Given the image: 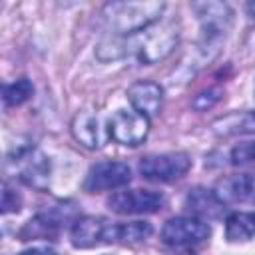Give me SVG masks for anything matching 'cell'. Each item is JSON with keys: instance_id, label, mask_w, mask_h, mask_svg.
Segmentation results:
<instances>
[{"instance_id": "2e32d148", "label": "cell", "mask_w": 255, "mask_h": 255, "mask_svg": "<svg viewBox=\"0 0 255 255\" xmlns=\"http://www.w3.org/2000/svg\"><path fill=\"white\" fill-rule=\"evenodd\" d=\"M58 229H60V219L54 217L52 213H42L24 227L22 239L24 241H28V239H52L58 235Z\"/></svg>"}, {"instance_id": "3957f363", "label": "cell", "mask_w": 255, "mask_h": 255, "mask_svg": "<svg viewBox=\"0 0 255 255\" xmlns=\"http://www.w3.org/2000/svg\"><path fill=\"white\" fill-rule=\"evenodd\" d=\"M209 225L199 217H173L161 229V239L169 247H193L209 237Z\"/></svg>"}, {"instance_id": "52a82bcc", "label": "cell", "mask_w": 255, "mask_h": 255, "mask_svg": "<svg viewBox=\"0 0 255 255\" xmlns=\"http://www.w3.org/2000/svg\"><path fill=\"white\" fill-rule=\"evenodd\" d=\"M163 205V195L151 189H128L118 191L108 199V207L120 215L129 213H153Z\"/></svg>"}, {"instance_id": "e0dca14e", "label": "cell", "mask_w": 255, "mask_h": 255, "mask_svg": "<svg viewBox=\"0 0 255 255\" xmlns=\"http://www.w3.org/2000/svg\"><path fill=\"white\" fill-rule=\"evenodd\" d=\"M151 235V225L147 221H129L114 225V241L122 243H137Z\"/></svg>"}, {"instance_id": "277c9868", "label": "cell", "mask_w": 255, "mask_h": 255, "mask_svg": "<svg viewBox=\"0 0 255 255\" xmlns=\"http://www.w3.org/2000/svg\"><path fill=\"white\" fill-rule=\"evenodd\" d=\"M191 159L185 153L145 155L139 161V171L149 181H173L187 173Z\"/></svg>"}, {"instance_id": "7c38bea8", "label": "cell", "mask_w": 255, "mask_h": 255, "mask_svg": "<svg viewBox=\"0 0 255 255\" xmlns=\"http://www.w3.org/2000/svg\"><path fill=\"white\" fill-rule=\"evenodd\" d=\"M128 98H129L133 110L149 120L161 108L163 90L155 82H137L128 90Z\"/></svg>"}, {"instance_id": "8992f818", "label": "cell", "mask_w": 255, "mask_h": 255, "mask_svg": "<svg viewBox=\"0 0 255 255\" xmlns=\"http://www.w3.org/2000/svg\"><path fill=\"white\" fill-rule=\"evenodd\" d=\"M131 179L129 167L124 161H100L96 165L90 167L86 181H84V189L90 193L96 191H106V189H118L128 185Z\"/></svg>"}, {"instance_id": "ac0fdd59", "label": "cell", "mask_w": 255, "mask_h": 255, "mask_svg": "<svg viewBox=\"0 0 255 255\" xmlns=\"http://www.w3.org/2000/svg\"><path fill=\"white\" fill-rule=\"evenodd\" d=\"M32 84L28 78H20L4 88V104L6 106H20L32 96Z\"/></svg>"}, {"instance_id": "d6986e66", "label": "cell", "mask_w": 255, "mask_h": 255, "mask_svg": "<svg viewBox=\"0 0 255 255\" xmlns=\"http://www.w3.org/2000/svg\"><path fill=\"white\" fill-rule=\"evenodd\" d=\"M231 161H233L235 165H237V163L255 161V141H247V143L237 145V147L231 151Z\"/></svg>"}, {"instance_id": "5bb4252c", "label": "cell", "mask_w": 255, "mask_h": 255, "mask_svg": "<svg viewBox=\"0 0 255 255\" xmlns=\"http://www.w3.org/2000/svg\"><path fill=\"white\" fill-rule=\"evenodd\" d=\"M185 203L199 217H217L221 213V207H223V201L215 195V191H209L203 187L191 189Z\"/></svg>"}, {"instance_id": "6da1fadb", "label": "cell", "mask_w": 255, "mask_h": 255, "mask_svg": "<svg viewBox=\"0 0 255 255\" xmlns=\"http://www.w3.org/2000/svg\"><path fill=\"white\" fill-rule=\"evenodd\" d=\"M163 8V2H114L106 6V16L120 34H137L149 28Z\"/></svg>"}, {"instance_id": "7402d4cb", "label": "cell", "mask_w": 255, "mask_h": 255, "mask_svg": "<svg viewBox=\"0 0 255 255\" xmlns=\"http://www.w3.org/2000/svg\"><path fill=\"white\" fill-rule=\"evenodd\" d=\"M20 255H56L52 249H44V247H34V249H28V251H22Z\"/></svg>"}, {"instance_id": "8fae6325", "label": "cell", "mask_w": 255, "mask_h": 255, "mask_svg": "<svg viewBox=\"0 0 255 255\" xmlns=\"http://www.w3.org/2000/svg\"><path fill=\"white\" fill-rule=\"evenodd\" d=\"M215 195L221 201L255 203V173H241L221 179Z\"/></svg>"}, {"instance_id": "ba28073f", "label": "cell", "mask_w": 255, "mask_h": 255, "mask_svg": "<svg viewBox=\"0 0 255 255\" xmlns=\"http://www.w3.org/2000/svg\"><path fill=\"white\" fill-rule=\"evenodd\" d=\"M8 163H14V167H18V177L34 187H44L48 181V173H50V163L48 159L36 151L30 145H20L14 153V157L8 159Z\"/></svg>"}, {"instance_id": "4fadbf2b", "label": "cell", "mask_w": 255, "mask_h": 255, "mask_svg": "<svg viewBox=\"0 0 255 255\" xmlns=\"http://www.w3.org/2000/svg\"><path fill=\"white\" fill-rule=\"evenodd\" d=\"M72 131H74V137L90 147V149H96V147H102L104 141H106V133H104V128H102V122L96 114L92 112H82L76 116L74 124H72Z\"/></svg>"}, {"instance_id": "7a4b0ae2", "label": "cell", "mask_w": 255, "mask_h": 255, "mask_svg": "<svg viewBox=\"0 0 255 255\" xmlns=\"http://www.w3.org/2000/svg\"><path fill=\"white\" fill-rule=\"evenodd\" d=\"M177 42V34L169 26L159 28H145L137 34H131L126 42V48L143 64H153L161 58H165L173 44Z\"/></svg>"}, {"instance_id": "9a60e30c", "label": "cell", "mask_w": 255, "mask_h": 255, "mask_svg": "<svg viewBox=\"0 0 255 255\" xmlns=\"http://www.w3.org/2000/svg\"><path fill=\"white\" fill-rule=\"evenodd\" d=\"M255 235V213L237 211L225 219V237L229 241H249Z\"/></svg>"}, {"instance_id": "30bf717a", "label": "cell", "mask_w": 255, "mask_h": 255, "mask_svg": "<svg viewBox=\"0 0 255 255\" xmlns=\"http://www.w3.org/2000/svg\"><path fill=\"white\" fill-rule=\"evenodd\" d=\"M197 10L201 22H203V40L207 44H217L225 36V30L229 26V8L225 4L207 2V4H193Z\"/></svg>"}, {"instance_id": "5b68a950", "label": "cell", "mask_w": 255, "mask_h": 255, "mask_svg": "<svg viewBox=\"0 0 255 255\" xmlns=\"http://www.w3.org/2000/svg\"><path fill=\"white\" fill-rule=\"evenodd\" d=\"M149 131V120L137 112L120 110L110 118L108 133L124 145H139Z\"/></svg>"}, {"instance_id": "603a6c76", "label": "cell", "mask_w": 255, "mask_h": 255, "mask_svg": "<svg viewBox=\"0 0 255 255\" xmlns=\"http://www.w3.org/2000/svg\"><path fill=\"white\" fill-rule=\"evenodd\" d=\"M173 255H193V253H189V251H183V253H173Z\"/></svg>"}, {"instance_id": "44dd1931", "label": "cell", "mask_w": 255, "mask_h": 255, "mask_svg": "<svg viewBox=\"0 0 255 255\" xmlns=\"http://www.w3.org/2000/svg\"><path fill=\"white\" fill-rule=\"evenodd\" d=\"M235 131H239V133H255V112H247L241 118V124H237Z\"/></svg>"}, {"instance_id": "ffe728a7", "label": "cell", "mask_w": 255, "mask_h": 255, "mask_svg": "<svg viewBox=\"0 0 255 255\" xmlns=\"http://www.w3.org/2000/svg\"><path fill=\"white\" fill-rule=\"evenodd\" d=\"M18 209H20V197L12 189L4 187V191H2V211L10 213V211H18Z\"/></svg>"}, {"instance_id": "9c48e42d", "label": "cell", "mask_w": 255, "mask_h": 255, "mask_svg": "<svg viewBox=\"0 0 255 255\" xmlns=\"http://www.w3.org/2000/svg\"><path fill=\"white\" fill-rule=\"evenodd\" d=\"M112 243L114 241V225L104 221L102 217H80L72 227V243L76 247L88 249L98 243Z\"/></svg>"}]
</instances>
